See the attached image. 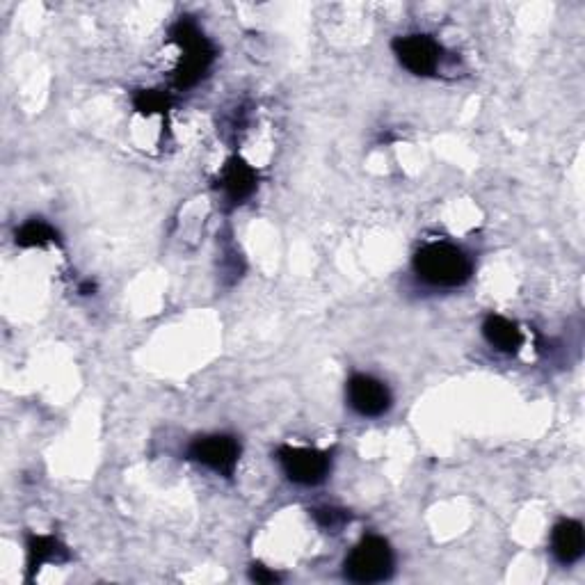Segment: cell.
<instances>
[{
	"label": "cell",
	"instance_id": "8992f818",
	"mask_svg": "<svg viewBox=\"0 0 585 585\" xmlns=\"http://www.w3.org/2000/svg\"><path fill=\"white\" fill-rule=\"evenodd\" d=\"M188 455L190 460L204 464L222 476H234L240 458V444L229 435H208L195 439L188 448Z\"/></svg>",
	"mask_w": 585,
	"mask_h": 585
},
{
	"label": "cell",
	"instance_id": "ba28073f",
	"mask_svg": "<svg viewBox=\"0 0 585 585\" xmlns=\"http://www.w3.org/2000/svg\"><path fill=\"white\" fill-rule=\"evenodd\" d=\"M585 535L583 526L574 519H563L551 533V551L560 565H574L583 556Z\"/></svg>",
	"mask_w": 585,
	"mask_h": 585
},
{
	"label": "cell",
	"instance_id": "3957f363",
	"mask_svg": "<svg viewBox=\"0 0 585 585\" xmlns=\"http://www.w3.org/2000/svg\"><path fill=\"white\" fill-rule=\"evenodd\" d=\"M346 576L352 583H380L394 574V551L378 535H368L346 558Z\"/></svg>",
	"mask_w": 585,
	"mask_h": 585
},
{
	"label": "cell",
	"instance_id": "9a60e30c",
	"mask_svg": "<svg viewBox=\"0 0 585 585\" xmlns=\"http://www.w3.org/2000/svg\"><path fill=\"white\" fill-rule=\"evenodd\" d=\"M252 579L256 583H275V581H279V576L275 572H268L263 565H254L252 567Z\"/></svg>",
	"mask_w": 585,
	"mask_h": 585
},
{
	"label": "cell",
	"instance_id": "7c38bea8",
	"mask_svg": "<svg viewBox=\"0 0 585 585\" xmlns=\"http://www.w3.org/2000/svg\"><path fill=\"white\" fill-rule=\"evenodd\" d=\"M53 240H58V234L44 220H28L21 229H16V245L21 247H44Z\"/></svg>",
	"mask_w": 585,
	"mask_h": 585
},
{
	"label": "cell",
	"instance_id": "30bf717a",
	"mask_svg": "<svg viewBox=\"0 0 585 585\" xmlns=\"http://www.w3.org/2000/svg\"><path fill=\"white\" fill-rule=\"evenodd\" d=\"M483 334H485V339H487V343H490V346H494L496 350H501V352H508V355L517 352L524 343L522 330H519V327L512 323V320L503 318V316L487 318L483 323Z\"/></svg>",
	"mask_w": 585,
	"mask_h": 585
},
{
	"label": "cell",
	"instance_id": "4fadbf2b",
	"mask_svg": "<svg viewBox=\"0 0 585 585\" xmlns=\"http://www.w3.org/2000/svg\"><path fill=\"white\" fill-rule=\"evenodd\" d=\"M135 108H138L142 115H151V112H165L170 108V96L158 92V90H142L135 94Z\"/></svg>",
	"mask_w": 585,
	"mask_h": 585
},
{
	"label": "cell",
	"instance_id": "6da1fadb",
	"mask_svg": "<svg viewBox=\"0 0 585 585\" xmlns=\"http://www.w3.org/2000/svg\"><path fill=\"white\" fill-rule=\"evenodd\" d=\"M414 270L423 282L442 288H455L469 282L474 266L460 247L451 243H430L414 256Z\"/></svg>",
	"mask_w": 585,
	"mask_h": 585
},
{
	"label": "cell",
	"instance_id": "9c48e42d",
	"mask_svg": "<svg viewBox=\"0 0 585 585\" xmlns=\"http://www.w3.org/2000/svg\"><path fill=\"white\" fill-rule=\"evenodd\" d=\"M220 188L231 204H243L256 190V172L245 160L231 158L222 170Z\"/></svg>",
	"mask_w": 585,
	"mask_h": 585
},
{
	"label": "cell",
	"instance_id": "7a4b0ae2",
	"mask_svg": "<svg viewBox=\"0 0 585 585\" xmlns=\"http://www.w3.org/2000/svg\"><path fill=\"white\" fill-rule=\"evenodd\" d=\"M172 39L183 48V53H186L174 71L176 87H179V90H186V87H192L197 80L204 78L206 69L211 67V62L215 58V51L211 42L204 37V32L190 19H181L176 23L172 28Z\"/></svg>",
	"mask_w": 585,
	"mask_h": 585
},
{
	"label": "cell",
	"instance_id": "8fae6325",
	"mask_svg": "<svg viewBox=\"0 0 585 585\" xmlns=\"http://www.w3.org/2000/svg\"><path fill=\"white\" fill-rule=\"evenodd\" d=\"M69 554L67 549L62 547V544L55 540V538H46V535H32L30 542H28V565H30V572H35L42 567L46 560H67Z\"/></svg>",
	"mask_w": 585,
	"mask_h": 585
},
{
	"label": "cell",
	"instance_id": "5bb4252c",
	"mask_svg": "<svg viewBox=\"0 0 585 585\" xmlns=\"http://www.w3.org/2000/svg\"><path fill=\"white\" fill-rule=\"evenodd\" d=\"M314 519L318 522L320 528L325 531H339V528L348 522L350 515L346 510H336V508H316L314 510Z\"/></svg>",
	"mask_w": 585,
	"mask_h": 585
},
{
	"label": "cell",
	"instance_id": "52a82bcc",
	"mask_svg": "<svg viewBox=\"0 0 585 585\" xmlns=\"http://www.w3.org/2000/svg\"><path fill=\"white\" fill-rule=\"evenodd\" d=\"M348 403L352 410L368 419L382 416L391 407L387 384L371 375H352L348 380Z\"/></svg>",
	"mask_w": 585,
	"mask_h": 585
},
{
	"label": "cell",
	"instance_id": "277c9868",
	"mask_svg": "<svg viewBox=\"0 0 585 585\" xmlns=\"http://www.w3.org/2000/svg\"><path fill=\"white\" fill-rule=\"evenodd\" d=\"M279 464L291 483L318 485L330 474L332 460L330 453L316 451V448H295L282 446L277 453Z\"/></svg>",
	"mask_w": 585,
	"mask_h": 585
},
{
	"label": "cell",
	"instance_id": "5b68a950",
	"mask_svg": "<svg viewBox=\"0 0 585 585\" xmlns=\"http://www.w3.org/2000/svg\"><path fill=\"white\" fill-rule=\"evenodd\" d=\"M394 53L414 76H432L442 62V46L430 35H405L394 39Z\"/></svg>",
	"mask_w": 585,
	"mask_h": 585
}]
</instances>
